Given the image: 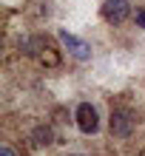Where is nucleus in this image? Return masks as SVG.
I'll use <instances>...</instances> for the list:
<instances>
[{
    "label": "nucleus",
    "instance_id": "f257e3e1",
    "mask_svg": "<svg viewBox=\"0 0 145 156\" xmlns=\"http://www.w3.org/2000/svg\"><path fill=\"white\" fill-rule=\"evenodd\" d=\"M74 119H77V128H80L83 133H97V128H100V116H97V108H94L91 102H80V105H77Z\"/></svg>",
    "mask_w": 145,
    "mask_h": 156
},
{
    "label": "nucleus",
    "instance_id": "f03ea898",
    "mask_svg": "<svg viewBox=\"0 0 145 156\" xmlns=\"http://www.w3.org/2000/svg\"><path fill=\"white\" fill-rule=\"evenodd\" d=\"M134 125H137V119H134L131 111H125V108H120V111L111 114V133L120 136V139H125V136H131Z\"/></svg>",
    "mask_w": 145,
    "mask_h": 156
},
{
    "label": "nucleus",
    "instance_id": "7ed1b4c3",
    "mask_svg": "<svg viewBox=\"0 0 145 156\" xmlns=\"http://www.w3.org/2000/svg\"><path fill=\"white\" fill-rule=\"evenodd\" d=\"M131 14V3L128 0H105L103 3V17L108 23H122Z\"/></svg>",
    "mask_w": 145,
    "mask_h": 156
},
{
    "label": "nucleus",
    "instance_id": "20e7f679",
    "mask_svg": "<svg viewBox=\"0 0 145 156\" xmlns=\"http://www.w3.org/2000/svg\"><path fill=\"white\" fill-rule=\"evenodd\" d=\"M60 40L77 60H88L91 57V45H88L85 40H80V37H74V34H68V31H60Z\"/></svg>",
    "mask_w": 145,
    "mask_h": 156
},
{
    "label": "nucleus",
    "instance_id": "39448f33",
    "mask_svg": "<svg viewBox=\"0 0 145 156\" xmlns=\"http://www.w3.org/2000/svg\"><path fill=\"white\" fill-rule=\"evenodd\" d=\"M31 142L40 145V148H43V145H51V142H54V128H51V125H37V128L31 131Z\"/></svg>",
    "mask_w": 145,
    "mask_h": 156
},
{
    "label": "nucleus",
    "instance_id": "423d86ee",
    "mask_svg": "<svg viewBox=\"0 0 145 156\" xmlns=\"http://www.w3.org/2000/svg\"><path fill=\"white\" fill-rule=\"evenodd\" d=\"M0 156H14V151L9 148V145H3V148H0Z\"/></svg>",
    "mask_w": 145,
    "mask_h": 156
},
{
    "label": "nucleus",
    "instance_id": "0eeeda50",
    "mask_svg": "<svg viewBox=\"0 0 145 156\" xmlns=\"http://www.w3.org/2000/svg\"><path fill=\"white\" fill-rule=\"evenodd\" d=\"M137 23L142 26V29H145V9H142V12H137Z\"/></svg>",
    "mask_w": 145,
    "mask_h": 156
},
{
    "label": "nucleus",
    "instance_id": "6e6552de",
    "mask_svg": "<svg viewBox=\"0 0 145 156\" xmlns=\"http://www.w3.org/2000/svg\"><path fill=\"white\" fill-rule=\"evenodd\" d=\"M71 156H83V153H71Z\"/></svg>",
    "mask_w": 145,
    "mask_h": 156
}]
</instances>
